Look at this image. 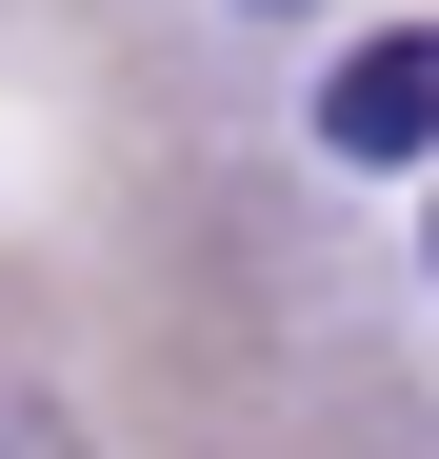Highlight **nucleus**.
<instances>
[{
	"label": "nucleus",
	"instance_id": "1",
	"mask_svg": "<svg viewBox=\"0 0 439 459\" xmlns=\"http://www.w3.org/2000/svg\"><path fill=\"white\" fill-rule=\"evenodd\" d=\"M320 160H439V40H359L340 81H320Z\"/></svg>",
	"mask_w": 439,
	"mask_h": 459
},
{
	"label": "nucleus",
	"instance_id": "3",
	"mask_svg": "<svg viewBox=\"0 0 439 459\" xmlns=\"http://www.w3.org/2000/svg\"><path fill=\"white\" fill-rule=\"evenodd\" d=\"M419 240H439V220H419Z\"/></svg>",
	"mask_w": 439,
	"mask_h": 459
},
{
	"label": "nucleus",
	"instance_id": "2",
	"mask_svg": "<svg viewBox=\"0 0 439 459\" xmlns=\"http://www.w3.org/2000/svg\"><path fill=\"white\" fill-rule=\"evenodd\" d=\"M0 459H100V439H81V400H40V379H0Z\"/></svg>",
	"mask_w": 439,
	"mask_h": 459
}]
</instances>
